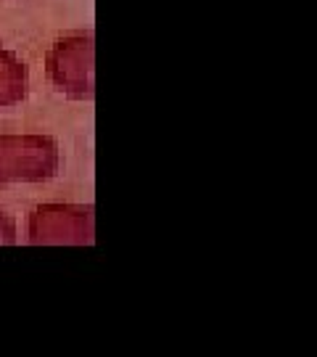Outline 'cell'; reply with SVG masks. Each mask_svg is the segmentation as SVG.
Segmentation results:
<instances>
[{
	"mask_svg": "<svg viewBox=\"0 0 317 357\" xmlns=\"http://www.w3.org/2000/svg\"><path fill=\"white\" fill-rule=\"evenodd\" d=\"M59 149L42 135L0 138V183H40L56 175Z\"/></svg>",
	"mask_w": 317,
	"mask_h": 357,
	"instance_id": "obj_1",
	"label": "cell"
},
{
	"mask_svg": "<svg viewBox=\"0 0 317 357\" xmlns=\"http://www.w3.org/2000/svg\"><path fill=\"white\" fill-rule=\"evenodd\" d=\"M26 96V69L19 59L0 48V106H13Z\"/></svg>",
	"mask_w": 317,
	"mask_h": 357,
	"instance_id": "obj_4",
	"label": "cell"
},
{
	"mask_svg": "<svg viewBox=\"0 0 317 357\" xmlns=\"http://www.w3.org/2000/svg\"><path fill=\"white\" fill-rule=\"evenodd\" d=\"M48 75L56 90L69 98L85 101L93 96V38L69 35L61 38L48 53Z\"/></svg>",
	"mask_w": 317,
	"mask_h": 357,
	"instance_id": "obj_2",
	"label": "cell"
},
{
	"mask_svg": "<svg viewBox=\"0 0 317 357\" xmlns=\"http://www.w3.org/2000/svg\"><path fill=\"white\" fill-rule=\"evenodd\" d=\"M93 236V217L82 206H40L29 220L35 243H85Z\"/></svg>",
	"mask_w": 317,
	"mask_h": 357,
	"instance_id": "obj_3",
	"label": "cell"
},
{
	"mask_svg": "<svg viewBox=\"0 0 317 357\" xmlns=\"http://www.w3.org/2000/svg\"><path fill=\"white\" fill-rule=\"evenodd\" d=\"M16 241V228H13V220L8 215L0 212V243H13Z\"/></svg>",
	"mask_w": 317,
	"mask_h": 357,
	"instance_id": "obj_5",
	"label": "cell"
}]
</instances>
